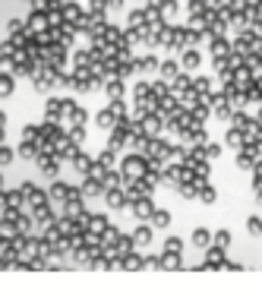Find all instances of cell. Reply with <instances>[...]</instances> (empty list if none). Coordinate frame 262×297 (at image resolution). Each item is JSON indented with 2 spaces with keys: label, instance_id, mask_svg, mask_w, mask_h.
<instances>
[{
  "label": "cell",
  "instance_id": "18",
  "mask_svg": "<svg viewBox=\"0 0 262 297\" xmlns=\"http://www.w3.org/2000/svg\"><path fill=\"white\" fill-rule=\"evenodd\" d=\"M189 244H193L196 250H206V247L212 244V231H206V228H196L193 234H189Z\"/></svg>",
  "mask_w": 262,
  "mask_h": 297
},
{
  "label": "cell",
  "instance_id": "2",
  "mask_svg": "<svg viewBox=\"0 0 262 297\" xmlns=\"http://www.w3.org/2000/svg\"><path fill=\"white\" fill-rule=\"evenodd\" d=\"M136 124H139V130H142L146 136H158L161 130H164V117H161L158 111H149V114H142Z\"/></svg>",
  "mask_w": 262,
  "mask_h": 297
},
{
  "label": "cell",
  "instance_id": "33",
  "mask_svg": "<svg viewBox=\"0 0 262 297\" xmlns=\"http://www.w3.org/2000/svg\"><path fill=\"white\" fill-rule=\"evenodd\" d=\"M67 196H70L67 184H57V187H54V199H67Z\"/></svg>",
  "mask_w": 262,
  "mask_h": 297
},
{
  "label": "cell",
  "instance_id": "14",
  "mask_svg": "<svg viewBox=\"0 0 262 297\" xmlns=\"http://www.w3.org/2000/svg\"><path fill=\"white\" fill-rule=\"evenodd\" d=\"M221 263H224V250H221V247H215V244H209V247H206V266L218 272Z\"/></svg>",
  "mask_w": 262,
  "mask_h": 297
},
{
  "label": "cell",
  "instance_id": "32",
  "mask_svg": "<svg viewBox=\"0 0 262 297\" xmlns=\"http://www.w3.org/2000/svg\"><path fill=\"white\" fill-rule=\"evenodd\" d=\"M35 152H38V149H35V142H32V139H26V142L19 146V158H32Z\"/></svg>",
  "mask_w": 262,
  "mask_h": 297
},
{
  "label": "cell",
  "instance_id": "1",
  "mask_svg": "<svg viewBox=\"0 0 262 297\" xmlns=\"http://www.w3.org/2000/svg\"><path fill=\"white\" fill-rule=\"evenodd\" d=\"M120 174L126 177V181H139V177L146 174V155H142V152L126 155V158L120 161Z\"/></svg>",
  "mask_w": 262,
  "mask_h": 297
},
{
  "label": "cell",
  "instance_id": "36",
  "mask_svg": "<svg viewBox=\"0 0 262 297\" xmlns=\"http://www.w3.org/2000/svg\"><path fill=\"white\" fill-rule=\"evenodd\" d=\"M10 161H13V152H10V149H0V164H10Z\"/></svg>",
  "mask_w": 262,
  "mask_h": 297
},
{
  "label": "cell",
  "instance_id": "15",
  "mask_svg": "<svg viewBox=\"0 0 262 297\" xmlns=\"http://www.w3.org/2000/svg\"><path fill=\"white\" fill-rule=\"evenodd\" d=\"M215 76H193V92L199 95H212V92H218V86L212 82Z\"/></svg>",
  "mask_w": 262,
  "mask_h": 297
},
{
  "label": "cell",
  "instance_id": "38",
  "mask_svg": "<svg viewBox=\"0 0 262 297\" xmlns=\"http://www.w3.org/2000/svg\"><path fill=\"white\" fill-rule=\"evenodd\" d=\"M249 171H253V177H262V158L253 164V168H249Z\"/></svg>",
  "mask_w": 262,
  "mask_h": 297
},
{
  "label": "cell",
  "instance_id": "42",
  "mask_svg": "<svg viewBox=\"0 0 262 297\" xmlns=\"http://www.w3.org/2000/svg\"><path fill=\"white\" fill-rule=\"evenodd\" d=\"M256 124L262 127V104H259V114H256Z\"/></svg>",
  "mask_w": 262,
  "mask_h": 297
},
{
  "label": "cell",
  "instance_id": "11",
  "mask_svg": "<svg viewBox=\"0 0 262 297\" xmlns=\"http://www.w3.org/2000/svg\"><path fill=\"white\" fill-rule=\"evenodd\" d=\"M120 269H126V272H139V269H146V256H142L139 250H129L126 256H120Z\"/></svg>",
  "mask_w": 262,
  "mask_h": 297
},
{
  "label": "cell",
  "instance_id": "12",
  "mask_svg": "<svg viewBox=\"0 0 262 297\" xmlns=\"http://www.w3.org/2000/svg\"><path fill=\"white\" fill-rule=\"evenodd\" d=\"M152 237H155L152 224H149V221H142L139 228L133 231V244H136V250H142V247H149V244H152Z\"/></svg>",
  "mask_w": 262,
  "mask_h": 297
},
{
  "label": "cell",
  "instance_id": "31",
  "mask_svg": "<svg viewBox=\"0 0 262 297\" xmlns=\"http://www.w3.org/2000/svg\"><path fill=\"white\" fill-rule=\"evenodd\" d=\"M111 111H114V117H117V121L129 114V108H126V101H123V98H114V101H111Z\"/></svg>",
  "mask_w": 262,
  "mask_h": 297
},
{
  "label": "cell",
  "instance_id": "17",
  "mask_svg": "<svg viewBox=\"0 0 262 297\" xmlns=\"http://www.w3.org/2000/svg\"><path fill=\"white\" fill-rule=\"evenodd\" d=\"M183 250H186V244H183L177 234H168V237H164V247H161V253H177V256H183Z\"/></svg>",
  "mask_w": 262,
  "mask_h": 297
},
{
  "label": "cell",
  "instance_id": "10",
  "mask_svg": "<svg viewBox=\"0 0 262 297\" xmlns=\"http://www.w3.org/2000/svg\"><path fill=\"white\" fill-rule=\"evenodd\" d=\"M129 209H133V215H136L139 221H149L152 209H155V199H152V196H142V199H136V203H129Z\"/></svg>",
  "mask_w": 262,
  "mask_h": 297
},
{
  "label": "cell",
  "instance_id": "39",
  "mask_svg": "<svg viewBox=\"0 0 262 297\" xmlns=\"http://www.w3.org/2000/svg\"><path fill=\"white\" fill-rule=\"evenodd\" d=\"M67 19H79V10L76 7H67Z\"/></svg>",
  "mask_w": 262,
  "mask_h": 297
},
{
  "label": "cell",
  "instance_id": "23",
  "mask_svg": "<svg viewBox=\"0 0 262 297\" xmlns=\"http://www.w3.org/2000/svg\"><path fill=\"white\" fill-rule=\"evenodd\" d=\"M231 241H234V237H231V231H228V228L212 231V244H215V247H221V250H228V247H231Z\"/></svg>",
  "mask_w": 262,
  "mask_h": 297
},
{
  "label": "cell",
  "instance_id": "16",
  "mask_svg": "<svg viewBox=\"0 0 262 297\" xmlns=\"http://www.w3.org/2000/svg\"><path fill=\"white\" fill-rule=\"evenodd\" d=\"M243 142H246V136H243V133H240V130H237V127H231V124H228V133H224V146L237 152V149L243 146Z\"/></svg>",
  "mask_w": 262,
  "mask_h": 297
},
{
  "label": "cell",
  "instance_id": "30",
  "mask_svg": "<svg viewBox=\"0 0 262 297\" xmlns=\"http://www.w3.org/2000/svg\"><path fill=\"white\" fill-rule=\"evenodd\" d=\"M142 26H146V7L129 13V29H142Z\"/></svg>",
  "mask_w": 262,
  "mask_h": 297
},
{
  "label": "cell",
  "instance_id": "37",
  "mask_svg": "<svg viewBox=\"0 0 262 297\" xmlns=\"http://www.w3.org/2000/svg\"><path fill=\"white\" fill-rule=\"evenodd\" d=\"M104 7H111V10H120V7H123V0H104Z\"/></svg>",
  "mask_w": 262,
  "mask_h": 297
},
{
  "label": "cell",
  "instance_id": "27",
  "mask_svg": "<svg viewBox=\"0 0 262 297\" xmlns=\"http://www.w3.org/2000/svg\"><path fill=\"white\" fill-rule=\"evenodd\" d=\"M98 164H104V168H108V171H111V168H114V164H117V152H114V149L108 146V149H104V152H101V155H98Z\"/></svg>",
  "mask_w": 262,
  "mask_h": 297
},
{
  "label": "cell",
  "instance_id": "8",
  "mask_svg": "<svg viewBox=\"0 0 262 297\" xmlns=\"http://www.w3.org/2000/svg\"><path fill=\"white\" fill-rule=\"evenodd\" d=\"M104 199H108V206L114 209V212H123L129 203H126V193H123V190L120 187H108V190H104Z\"/></svg>",
  "mask_w": 262,
  "mask_h": 297
},
{
  "label": "cell",
  "instance_id": "41",
  "mask_svg": "<svg viewBox=\"0 0 262 297\" xmlns=\"http://www.w3.org/2000/svg\"><path fill=\"white\" fill-rule=\"evenodd\" d=\"M262 187V177H253V190H259Z\"/></svg>",
  "mask_w": 262,
  "mask_h": 297
},
{
  "label": "cell",
  "instance_id": "29",
  "mask_svg": "<svg viewBox=\"0 0 262 297\" xmlns=\"http://www.w3.org/2000/svg\"><path fill=\"white\" fill-rule=\"evenodd\" d=\"M82 193H86V196H101V193H104V184H101V181H92V177H89V184L82 187Z\"/></svg>",
  "mask_w": 262,
  "mask_h": 297
},
{
  "label": "cell",
  "instance_id": "24",
  "mask_svg": "<svg viewBox=\"0 0 262 297\" xmlns=\"http://www.w3.org/2000/svg\"><path fill=\"white\" fill-rule=\"evenodd\" d=\"M114 247H117V253H120V256H126L129 250H136V244H133V234H120Z\"/></svg>",
  "mask_w": 262,
  "mask_h": 297
},
{
  "label": "cell",
  "instance_id": "9",
  "mask_svg": "<svg viewBox=\"0 0 262 297\" xmlns=\"http://www.w3.org/2000/svg\"><path fill=\"white\" fill-rule=\"evenodd\" d=\"M186 89H193V73H183V70H180V73L171 79V95H174V98H180Z\"/></svg>",
  "mask_w": 262,
  "mask_h": 297
},
{
  "label": "cell",
  "instance_id": "25",
  "mask_svg": "<svg viewBox=\"0 0 262 297\" xmlns=\"http://www.w3.org/2000/svg\"><path fill=\"white\" fill-rule=\"evenodd\" d=\"M183 266V259L177 256V253H161V269L164 272H171V269H180Z\"/></svg>",
  "mask_w": 262,
  "mask_h": 297
},
{
  "label": "cell",
  "instance_id": "34",
  "mask_svg": "<svg viewBox=\"0 0 262 297\" xmlns=\"http://www.w3.org/2000/svg\"><path fill=\"white\" fill-rule=\"evenodd\" d=\"M10 92H13V82L7 76H0V95H10Z\"/></svg>",
  "mask_w": 262,
  "mask_h": 297
},
{
  "label": "cell",
  "instance_id": "4",
  "mask_svg": "<svg viewBox=\"0 0 262 297\" xmlns=\"http://www.w3.org/2000/svg\"><path fill=\"white\" fill-rule=\"evenodd\" d=\"M253 79H256V73H253V70H249L246 64H240V67H234V70H231V82H234V86L240 89V92H246L249 86H253Z\"/></svg>",
  "mask_w": 262,
  "mask_h": 297
},
{
  "label": "cell",
  "instance_id": "22",
  "mask_svg": "<svg viewBox=\"0 0 262 297\" xmlns=\"http://www.w3.org/2000/svg\"><path fill=\"white\" fill-rule=\"evenodd\" d=\"M149 92L155 95V98H164V95L171 92V82L161 79V76H158V79H149Z\"/></svg>",
  "mask_w": 262,
  "mask_h": 297
},
{
  "label": "cell",
  "instance_id": "21",
  "mask_svg": "<svg viewBox=\"0 0 262 297\" xmlns=\"http://www.w3.org/2000/svg\"><path fill=\"white\" fill-rule=\"evenodd\" d=\"M177 73H180V61H161V64H158V76H161V79L171 82Z\"/></svg>",
  "mask_w": 262,
  "mask_h": 297
},
{
  "label": "cell",
  "instance_id": "13",
  "mask_svg": "<svg viewBox=\"0 0 262 297\" xmlns=\"http://www.w3.org/2000/svg\"><path fill=\"white\" fill-rule=\"evenodd\" d=\"M104 92H108V98L114 101V98H123V95H126V86H123L120 76H108V79H104Z\"/></svg>",
  "mask_w": 262,
  "mask_h": 297
},
{
  "label": "cell",
  "instance_id": "40",
  "mask_svg": "<svg viewBox=\"0 0 262 297\" xmlns=\"http://www.w3.org/2000/svg\"><path fill=\"white\" fill-rule=\"evenodd\" d=\"M256 206H262V187L256 190Z\"/></svg>",
  "mask_w": 262,
  "mask_h": 297
},
{
  "label": "cell",
  "instance_id": "20",
  "mask_svg": "<svg viewBox=\"0 0 262 297\" xmlns=\"http://www.w3.org/2000/svg\"><path fill=\"white\" fill-rule=\"evenodd\" d=\"M196 199H199L202 206H215L218 203V193H215V187H212V184H202L199 193H196Z\"/></svg>",
  "mask_w": 262,
  "mask_h": 297
},
{
  "label": "cell",
  "instance_id": "7",
  "mask_svg": "<svg viewBox=\"0 0 262 297\" xmlns=\"http://www.w3.org/2000/svg\"><path fill=\"white\" fill-rule=\"evenodd\" d=\"M149 224H152V231H168L171 228V212L161 209V206H155L152 215H149Z\"/></svg>",
  "mask_w": 262,
  "mask_h": 297
},
{
  "label": "cell",
  "instance_id": "6",
  "mask_svg": "<svg viewBox=\"0 0 262 297\" xmlns=\"http://www.w3.org/2000/svg\"><path fill=\"white\" fill-rule=\"evenodd\" d=\"M158 57L155 54H142V57H133V67H136V76H149V73H158Z\"/></svg>",
  "mask_w": 262,
  "mask_h": 297
},
{
  "label": "cell",
  "instance_id": "28",
  "mask_svg": "<svg viewBox=\"0 0 262 297\" xmlns=\"http://www.w3.org/2000/svg\"><path fill=\"white\" fill-rule=\"evenodd\" d=\"M114 124H117V117H114V111H111V108H104V111L98 114V127H101V130H111Z\"/></svg>",
  "mask_w": 262,
  "mask_h": 297
},
{
  "label": "cell",
  "instance_id": "35",
  "mask_svg": "<svg viewBox=\"0 0 262 297\" xmlns=\"http://www.w3.org/2000/svg\"><path fill=\"white\" fill-rule=\"evenodd\" d=\"M146 269H161V256H146Z\"/></svg>",
  "mask_w": 262,
  "mask_h": 297
},
{
  "label": "cell",
  "instance_id": "3",
  "mask_svg": "<svg viewBox=\"0 0 262 297\" xmlns=\"http://www.w3.org/2000/svg\"><path fill=\"white\" fill-rule=\"evenodd\" d=\"M256 161H259V149H256V142H243V146L237 149V168H240V171H249Z\"/></svg>",
  "mask_w": 262,
  "mask_h": 297
},
{
  "label": "cell",
  "instance_id": "5",
  "mask_svg": "<svg viewBox=\"0 0 262 297\" xmlns=\"http://www.w3.org/2000/svg\"><path fill=\"white\" fill-rule=\"evenodd\" d=\"M199 64H202L199 47H183V51H180V70H183V73H196Z\"/></svg>",
  "mask_w": 262,
  "mask_h": 297
},
{
  "label": "cell",
  "instance_id": "19",
  "mask_svg": "<svg viewBox=\"0 0 262 297\" xmlns=\"http://www.w3.org/2000/svg\"><path fill=\"white\" fill-rule=\"evenodd\" d=\"M209 54H212V57H228V54H231V41L224 38V35H218V38L209 44Z\"/></svg>",
  "mask_w": 262,
  "mask_h": 297
},
{
  "label": "cell",
  "instance_id": "26",
  "mask_svg": "<svg viewBox=\"0 0 262 297\" xmlns=\"http://www.w3.org/2000/svg\"><path fill=\"white\" fill-rule=\"evenodd\" d=\"M246 234L249 237H262V218L259 215H249L246 218Z\"/></svg>",
  "mask_w": 262,
  "mask_h": 297
}]
</instances>
